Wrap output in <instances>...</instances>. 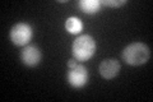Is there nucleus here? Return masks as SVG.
Segmentation results:
<instances>
[{"label": "nucleus", "mask_w": 153, "mask_h": 102, "mask_svg": "<svg viewBox=\"0 0 153 102\" xmlns=\"http://www.w3.org/2000/svg\"><path fill=\"white\" fill-rule=\"evenodd\" d=\"M121 56L128 65L139 66L149 61L151 48L143 42H133L124 48Z\"/></svg>", "instance_id": "obj_1"}, {"label": "nucleus", "mask_w": 153, "mask_h": 102, "mask_svg": "<svg viewBox=\"0 0 153 102\" xmlns=\"http://www.w3.org/2000/svg\"><path fill=\"white\" fill-rule=\"evenodd\" d=\"M97 43L89 35H80L74 40L71 45L73 57L76 61H87L93 56Z\"/></svg>", "instance_id": "obj_2"}, {"label": "nucleus", "mask_w": 153, "mask_h": 102, "mask_svg": "<svg viewBox=\"0 0 153 102\" xmlns=\"http://www.w3.org/2000/svg\"><path fill=\"white\" fill-rule=\"evenodd\" d=\"M9 36H10V41L13 45H16L18 47H25L32 40L33 31H32V27L28 23L19 22V23H16L10 28Z\"/></svg>", "instance_id": "obj_3"}, {"label": "nucleus", "mask_w": 153, "mask_h": 102, "mask_svg": "<svg viewBox=\"0 0 153 102\" xmlns=\"http://www.w3.org/2000/svg\"><path fill=\"white\" fill-rule=\"evenodd\" d=\"M89 73L88 69L82 64H76L74 68H70L66 73V82L73 88L80 89L88 83Z\"/></svg>", "instance_id": "obj_4"}, {"label": "nucleus", "mask_w": 153, "mask_h": 102, "mask_svg": "<svg viewBox=\"0 0 153 102\" xmlns=\"http://www.w3.org/2000/svg\"><path fill=\"white\" fill-rule=\"evenodd\" d=\"M42 54L40 48L35 45H27L21 52V60L28 68H35L41 63Z\"/></svg>", "instance_id": "obj_5"}, {"label": "nucleus", "mask_w": 153, "mask_h": 102, "mask_svg": "<svg viewBox=\"0 0 153 102\" xmlns=\"http://www.w3.org/2000/svg\"><path fill=\"white\" fill-rule=\"evenodd\" d=\"M120 63L116 59H105L98 66V71L103 79H114L120 73Z\"/></svg>", "instance_id": "obj_6"}, {"label": "nucleus", "mask_w": 153, "mask_h": 102, "mask_svg": "<svg viewBox=\"0 0 153 102\" xmlns=\"http://www.w3.org/2000/svg\"><path fill=\"white\" fill-rule=\"evenodd\" d=\"M76 5H78L80 12L89 14V16L97 14L101 10V3H100V0H80Z\"/></svg>", "instance_id": "obj_7"}, {"label": "nucleus", "mask_w": 153, "mask_h": 102, "mask_svg": "<svg viewBox=\"0 0 153 102\" xmlns=\"http://www.w3.org/2000/svg\"><path fill=\"white\" fill-rule=\"evenodd\" d=\"M65 30L70 35H79L83 30V23L79 18L76 17H69L65 21Z\"/></svg>", "instance_id": "obj_8"}, {"label": "nucleus", "mask_w": 153, "mask_h": 102, "mask_svg": "<svg viewBox=\"0 0 153 102\" xmlns=\"http://www.w3.org/2000/svg\"><path fill=\"white\" fill-rule=\"evenodd\" d=\"M101 5L110 7V8H120L123 5H125L128 3V0H101Z\"/></svg>", "instance_id": "obj_9"}, {"label": "nucleus", "mask_w": 153, "mask_h": 102, "mask_svg": "<svg viewBox=\"0 0 153 102\" xmlns=\"http://www.w3.org/2000/svg\"><path fill=\"white\" fill-rule=\"evenodd\" d=\"M75 65H76V60L74 59V57H73V59L68 60V69H70V68H74Z\"/></svg>", "instance_id": "obj_10"}]
</instances>
